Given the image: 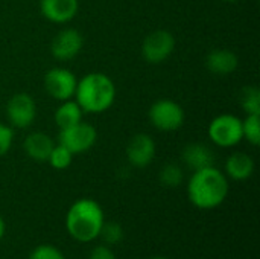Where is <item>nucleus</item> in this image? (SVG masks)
Returning <instances> with one entry per match:
<instances>
[{"label": "nucleus", "instance_id": "obj_16", "mask_svg": "<svg viewBox=\"0 0 260 259\" xmlns=\"http://www.w3.org/2000/svg\"><path fill=\"white\" fill-rule=\"evenodd\" d=\"M254 172V162L245 153H233L225 162V176L236 182L248 180Z\"/></svg>", "mask_w": 260, "mask_h": 259}, {"label": "nucleus", "instance_id": "obj_1", "mask_svg": "<svg viewBox=\"0 0 260 259\" xmlns=\"http://www.w3.org/2000/svg\"><path fill=\"white\" fill-rule=\"evenodd\" d=\"M229 195L227 176L215 168L193 171L187 183V197L190 203L203 211H210L221 206Z\"/></svg>", "mask_w": 260, "mask_h": 259}, {"label": "nucleus", "instance_id": "obj_17", "mask_svg": "<svg viewBox=\"0 0 260 259\" xmlns=\"http://www.w3.org/2000/svg\"><path fill=\"white\" fill-rule=\"evenodd\" d=\"M82 114H84V111L78 105V102L67 99V101H62V104L56 108L55 122L59 130H66V128H70V127L79 124L82 121Z\"/></svg>", "mask_w": 260, "mask_h": 259}, {"label": "nucleus", "instance_id": "obj_19", "mask_svg": "<svg viewBox=\"0 0 260 259\" xmlns=\"http://www.w3.org/2000/svg\"><path fill=\"white\" fill-rule=\"evenodd\" d=\"M241 105L247 114L260 116V90L254 85H247L241 92Z\"/></svg>", "mask_w": 260, "mask_h": 259}, {"label": "nucleus", "instance_id": "obj_26", "mask_svg": "<svg viewBox=\"0 0 260 259\" xmlns=\"http://www.w3.org/2000/svg\"><path fill=\"white\" fill-rule=\"evenodd\" d=\"M5 234H6V223H5V220L2 218V215H0V241H2V238L5 237Z\"/></svg>", "mask_w": 260, "mask_h": 259}, {"label": "nucleus", "instance_id": "obj_6", "mask_svg": "<svg viewBox=\"0 0 260 259\" xmlns=\"http://www.w3.org/2000/svg\"><path fill=\"white\" fill-rule=\"evenodd\" d=\"M96 139H98V133L94 127L81 121L79 124L70 128L59 130L58 143L66 147L75 156L88 151L96 143Z\"/></svg>", "mask_w": 260, "mask_h": 259}, {"label": "nucleus", "instance_id": "obj_2", "mask_svg": "<svg viewBox=\"0 0 260 259\" xmlns=\"http://www.w3.org/2000/svg\"><path fill=\"white\" fill-rule=\"evenodd\" d=\"M104 223V209L93 198L76 200L66 214V229L69 235L84 244L99 238Z\"/></svg>", "mask_w": 260, "mask_h": 259}, {"label": "nucleus", "instance_id": "obj_9", "mask_svg": "<svg viewBox=\"0 0 260 259\" xmlns=\"http://www.w3.org/2000/svg\"><path fill=\"white\" fill-rule=\"evenodd\" d=\"M8 121L15 128H27L35 121L37 105L30 95L27 93H17L14 95L6 105Z\"/></svg>", "mask_w": 260, "mask_h": 259}, {"label": "nucleus", "instance_id": "obj_21", "mask_svg": "<svg viewBox=\"0 0 260 259\" xmlns=\"http://www.w3.org/2000/svg\"><path fill=\"white\" fill-rule=\"evenodd\" d=\"M242 139H247L251 145L257 147L260 143V116L247 114L242 121Z\"/></svg>", "mask_w": 260, "mask_h": 259}, {"label": "nucleus", "instance_id": "obj_3", "mask_svg": "<svg viewBox=\"0 0 260 259\" xmlns=\"http://www.w3.org/2000/svg\"><path fill=\"white\" fill-rule=\"evenodd\" d=\"M116 98V87L105 73L93 72L81 78L76 84L75 101L84 113H102L108 110Z\"/></svg>", "mask_w": 260, "mask_h": 259}, {"label": "nucleus", "instance_id": "obj_12", "mask_svg": "<svg viewBox=\"0 0 260 259\" xmlns=\"http://www.w3.org/2000/svg\"><path fill=\"white\" fill-rule=\"evenodd\" d=\"M41 14L53 23H67L78 14V0H41Z\"/></svg>", "mask_w": 260, "mask_h": 259}, {"label": "nucleus", "instance_id": "obj_11", "mask_svg": "<svg viewBox=\"0 0 260 259\" xmlns=\"http://www.w3.org/2000/svg\"><path fill=\"white\" fill-rule=\"evenodd\" d=\"M128 162L136 168H146L155 157V143L151 136L140 133L131 137L126 145Z\"/></svg>", "mask_w": 260, "mask_h": 259}, {"label": "nucleus", "instance_id": "obj_27", "mask_svg": "<svg viewBox=\"0 0 260 259\" xmlns=\"http://www.w3.org/2000/svg\"><path fill=\"white\" fill-rule=\"evenodd\" d=\"M151 259H168V258H165V256H154V258H151Z\"/></svg>", "mask_w": 260, "mask_h": 259}, {"label": "nucleus", "instance_id": "obj_4", "mask_svg": "<svg viewBox=\"0 0 260 259\" xmlns=\"http://www.w3.org/2000/svg\"><path fill=\"white\" fill-rule=\"evenodd\" d=\"M210 140L222 148H232L242 140V121L235 114H219L209 125Z\"/></svg>", "mask_w": 260, "mask_h": 259}, {"label": "nucleus", "instance_id": "obj_13", "mask_svg": "<svg viewBox=\"0 0 260 259\" xmlns=\"http://www.w3.org/2000/svg\"><path fill=\"white\" fill-rule=\"evenodd\" d=\"M238 64H239L238 55L229 49H215L209 52L206 56V66L209 72L219 76L233 73L238 69Z\"/></svg>", "mask_w": 260, "mask_h": 259}, {"label": "nucleus", "instance_id": "obj_14", "mask_svg": "<svg viewBox=\"0 0 260 259\" xmlns=\"http://www.w3.org/2000/svg\"><path fill=\"white\" fill-rule=\"evenodd\" d=\"M53 147H55V143L50 139V136H47L46 133H41V131L30 133L23 142V150H24L26 156L35 162H47Z\"/></svg>", "mask_w": 260, "mask_h": 259}, {"label": "nucleus", "instance_id": "obj_15", "mask_svg": "<svg viewBox=\"0 0 260 259\" xmlns=\"http://www.w3.org/2000/svg\"><path fill=\"white\" fill-rule=\"evenodd\" d=\"M181 159L184 165H187L192 171L215 166V154L204 143H190L184 147L181 153Z\"/></svg>", "mask_w": 260, "mask_h": 259}, {"label": "nucleus", "instance_id": "obj_18", "mask_svg": "<svg viewBox=\"0 0 260 259\" xmlns=\"http://www.w3.org/2000/svg\"><path fill=\"white\" fill-rule=\"evenodd\" d=\"M160 183L166 188H177L184 180V171L177 163H166L158 172Z\"/></svg>", "mask_w": 260, "mask_h": 259}, {"label": "nucleus", "instance_id": "obj_20", "mask_svg": "<svg viewBox=\"0 0 260 259\" xmlns=\"http://www.w3.org/2000/svg\"><path fill=\"white\" fill-rule=\"evenodd\" d=\"M123 235H125V232H123L122 224H119L116 221H105L101 229L99 238L102 240L104 244L111 247V246L119 244L123 240Z\"/></svg>", "mask_w": 260, "mask_h": 259}, {"label": "nucleus", "instance_id": "obj_7", "mask_svg": "<svg viewBox=\"0 0 260 259\" xmlns=\"http://www.w3.org/2000/svg\"><path fill=\"white\" fill-rule=\"evenodd\" d=\"M175 49V38L169 31L157 29L146 35L142 44V55L149 64H160L171 56Z\"/></svg>", "mask_w": 260, "mask_h": 259}, {"label": "nucleus", "instance_id": "obj_28", "mask_svg": "<svg viewBox=\"0 0 260 259\" xmlns=\"http://www.w3.org/2000/svg\"><path fill=\"white\" fill-rule=\"evenodd\" d=\"M222 2H236V0H222Z\"/></svg>", "mask_w": 260, "mask_h": 259}, {"label": "nucleus", "instance_id": "obj_24", "mask_svg": "<svg viewBox=\"0 0 260 259\" xmlns=\"http://www.w3.org/2000/svg\"><path fill=\"white\" fill-rule=\"evenodd\" d=\"M12 140H14V133L12 130L5 125V124H0V157L5 156L11 145H12Z\"/></svg>", "mask_w": 260, "mask_h": 259}, {"label": "nucleus", "instance_id": "obj_25", "mask_svg": "<svg viewBox=\"0 0 260 259\" xmlns=\"http://www.w3.org/2000/svg\"><path fill=\"white\" fill-rule=\"evenodd\" d=\"M88 259H117V256L114 255V252L110 246L102 243L91 249Z\"/></svg>", "mask_w": 260, "mask_h": 259}, {"label": "nucleus", "instance_id": "obj_10", "mask_svg": "<svg viewBox=\"0 0 260 259\" xmlns=\"http://www.w3.org/2000/svg\"><path fill=\"white\" fill-rule=\"evenodd\" d=\"M84 46V38L82 34L76 29L67 27L59 31L52 44H50V52L52 55L59 60V61H67L75 58Z\"/></svg>", "mask_w": 260, "mask_h": 259}, {"label": "nucleus", "instance_id": "obj_23", "mask_svg": "<svg viewBox=\"0 0 260 259\" xmlns=\"http://www.w3.org/2000/svg\"><path fill=\"white\" fill-rule=\"evenodd\" d=\"M27 259H66V256L58 247L52 244H40L29 253Z\"/></svg>", "mask_w": 260, "mask_h": 259}, {"label": "nucleus", "instance_id": "obj_22", "mask_svg": "<svg viewBox=\"0 0 260 259\" xmlns=\"http://www.w3.org/2000/svg\"><path fill=\"white\" fill-rule=\"evenodd\" d=\"M73 154L62 145H55L53 150L50 151V156L47 159V163L55 168V169H66L72 165Z\"/></svg>", "mask_w": 260, "mask_h": 259}, {"label": "nucleus", "instance_id": "obj_5", "mask_svg": "<svg viewBox=\"0 0 260 259\" xmlns=\"http://www.w3.org/2000/svg\"><path fill=\"white\" fill-rule=\"evenodd\" d=\"M149 121L160 131H175L184 124V110L172 99H158L149 108Z\"/></svg>", "mask_w": 260, "mask_h": 259}, {"label": "nucleus", "instance_id": "obj_8", "mask_svg": "<svg viewBox=\"0 0 260 259\" xmlns=\"http://www.w3.org/2000/svg\"><path fill=\"white\" fill-rule=\"evenodd\" d=\"M78 79L76 76L64 67H53L44 75V87L47 93L58 101H67L75 96Z\"/></svg>", "mask_w": 260, "mask_h": 259}]
</instances>
